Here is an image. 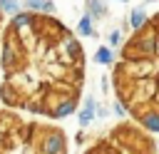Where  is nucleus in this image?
Returning a JSON list of instances; mask_svg holds the SVG:
<instances>
[{"instance_id":"nucleus-6","label":"nucleus","mask_w":159,"mask_h":154,"mask_svg":"<svg viewBox=\"0 0 159 154\" xmlns=\"http://www.w3.org/2000/svg\"><path fill=\"white\" fill-rule=\"evenodd\" d=\"M147 22H149V15H147L144 7H134V10L129 12V27H132L134 32H142V30L147 27Z\"/></svg>"},{"instance_id":"nucleus-5","label":"nucleus","mask_w":159,"mask_h":154,"mask_svg":"<svg viewBox=\"0 0 159 154\" xmlns=\"http://www.w3.org/2000/svg\"><path fill=\"white\" fill-rule=\"evenodd\" d=\"M22 10L25 12H42V15H52L57 7L52 0H25L22 2Z\"/></svg>"},{"instance_id":"nucleus-18","label":"nucleus","mask_w":159,"mask_h":154,"mask_svg":"<svg viewBox=\"0 0 159 154\" xmlns=\"http://www.w3.org/2000/svg\"><path fill=\"white\" fill-rule=\"evenodd\" d=\"M157 147H159V142H157Z\"/></svg>"},{"instance_id":"nucleus-13","label":"nucleus","mask_w":159,"mask_h":154,"mask_svg":"<svg viewBox=\"0 0 159 154\" xmlns=\"http://www.w3.org/2000/svg\"><path fill=\"white\" fill-rule=\"evenodd\" d=\"M65 50H67V55H72V57H75V62H80V60H82V50H80V45H77L75 40H67V42H65Z\"/></svg>"},{"instance_id":"nucleus-17","label":"nucleus","mask_w":159,"mask_h":154,"mask_svg":"<svg viewBox=\"0 0 159 154\" xmlns=\"http://www.w3.org/2000/svg\"><path fill=\"white\" fill-rule=\"evenodd\" d=\"M147 2H157V0H147Z\"/></svg>"},{"instance_id":"nucleus-1","label":"nucleus","mask_w":159,"mask_h":154,"mask_svg":"<svg viewBox=\"0 0 159 154\" xmlns=\"http://www.w3.org/2000/svg\"><path fill=\"white\" fill-rule=\"evenodd\" d=\"M65 152H67L65 134L57 132V129L45 132V137L40 139V154H65Z\"/></svg>"},{"instance_id":"nucleus-20","label":"nucleus","mask_w":159,"mask_h":154,"mask_svg":"<svg viewBox=\"0 0 159 154\" xmlns=\"http://www.w3.org/2000/svg\"><path fill=\"white\" fill-rule=\"evenodd\" d=\"M0 15H2V12H0Z\"/></svg>"},{"instance_id":"nucleus-4","label":"nucleus","mask_w":159,"mask_h":154,"mask_svg":"<svg viewBox=\"0 0 159 154\" xmlns=\"http://www.w3.org/2000/svg\"><path fill=\"white\" fill-rule=\"evenodd\" d=\"M94 119H97V102H94V97H84L80 112H77V122H80L82 129H87Z\"/></svg>"},{"instance_id":"nucleus-12","label":"nucleus","mask_w":159,"mask_h":154,"mask_svg":"<svg viewBox=\"0 0 159 154\" xmlns=\"http://www.w3.org/2000/svg\"><path fill=\"white\" fill-rule=\"evenodd\" d=\"M22 10V2L20 0H0V12H5V15H17Z\"/></svg>"},{"instance_id":"nucleus-15","label":"nucleus","mask_w":159,"mask_h":154,"mask_svg":"<svg viewBox=\"0 0 159 154\" xmlns=\"http://www.w3.org/2000/svg\"><path fill=\"white\" fill-rule=\"evenodd\" d=\"M112 109H114V114H119V117H127V107L122 104V99H117V102L112 104Z\"/></svg>"},{"instance_id":"nucleus-19","label":"nucleus","mask_w":159,"mask_h":154,"mask_svg":"<svg viewBox=\"0 0 159 154\" xmlns=\"http://www.w3.org/2000/svg\"><path fill=\"white\" fill-rule=\"evenodd\" d=\"M157 20H159V17H157Z\"/></svg>"},{"instance_id":"nucleus-11","label":"nucleus","mask_w":159,"mask_h":154,"mask_svg":"<svg viewBox=\"0 0 159 154\" xmlns=\"http://www.w3.org/2000/svg\"><path fill=\"white\" fill-rule=\"evenodd\" d=\"M94 62L97 65H112L114 62V50H109L107 45H99L94 50Z\"/></svg>"},{"instance_id":"nucleus-3","label":"nucleus","mask_w":159,"mask_h":154,"mask_svg":"<svg viewBox=\"0 0 159 154\" xmlns=\"http://www.w3.org/2000/svg\"><path fill=\"white\" fill-rule=\"evenodd\" d=\"M47 112H50V117L62 119V117H70V114L77 112V102H75L72 94H62V97H57V102H55L52 109H47Z\"/></svg>"},{"instance_id":"nucleus-2","label":"nucleus","mask_w":159,"mask_h":154,"mask_svg":"<svg viewBox=\"0 0 159 154\" xmlns=\"http://www.w3.org/2000/svg\"><path fill=\"white\" fill-rule=\"evenodd\" d=\"M20 60H22V50L17 47L15 32H7V37H5V45H2V62H5V67L15 70V67L20 65Z\"/></svg>"},{"instance_id":"nucleus-10","label":"nucleus","mask_w":159,"mask_h":154,"mask_svg":"<svg viewBox=\"0 0 159 154\" xmlns=\"http://www.w3.org/2000/svg\"><path fill=\"white\" fill-rule=\"evenodd\" d=\"M84 15H89L92 20L104 17V15H107V2H104V0H87V12H84Z\"/></svg>"},{"instance_id":"nucleus-16","label":"nucleus","mask_w":159,"mask_h":154,"mask_svg":"<svg viewBox=\"0 0 159 154\" xmlns=\"http://www.w3.org/2000/svg\"><path fill=\"white\" fill-rule=\"evenodd\" d=\"M117 2H129V0H117Z\"/></svg>"},{"instance_id":"nucleus-9","label":"nucleus","mask_w":159,"mask_h":154,"mask_svg":"<svg viewBox=\"0 0 159 154\" xmlns=\"http://www.w3.org/2000/svg\"><path fill=\"white\" fill-rule=\"evenodd\" d=\"M77 35H82V37H94V35H97L94 20H92L89 15H82V17H80V22H77Z\"/></svg>"},{"instance_id":"nucleus-7","label":"nucleus","mask_w":159,"mask_h":154,"mask_svg":"<svg viewBox=\"0 0 159 154\" xmlns=\"http://www.w3.org/2000/svg\"><path fill=\"white\" fill-rule=\"evenodd\" d=\"M30 25H32V12L20 10L17 15L10 17V32H20V30H25V27H30Z\"/></svg>"},{"instance_id":"nucleus-14","label":"nucleus","mask_w":159,"mask_h":154,"mask_svg":"<svg viewBox=\"0 0 159 154\" xmlns=\"http://www.w3.org/2000/svg\"><path fill=\"white\" fill-rule=\"evenodd\" d=\"M119 40H122V32H119V30H112V32L107 35V42H109L107 47H109V50H114V47L119 45Z\"/></svg>"},{"instance_id":"nucleus-8","label":"nucleus","mask_w":159,"mask_h":154,"mask_svg":"<svg viewBox=\"0 0 159 154\" xmlns=\"http://www.w3.org/2000/svg\"><path fill=\"white\" fill-rule=\"evenodd\" d=\"M139 122H142V127H144L147 132H152V134H159V112H157V109H149V112H144V114L139 117Z\"/></svg>"}]
</instances>
